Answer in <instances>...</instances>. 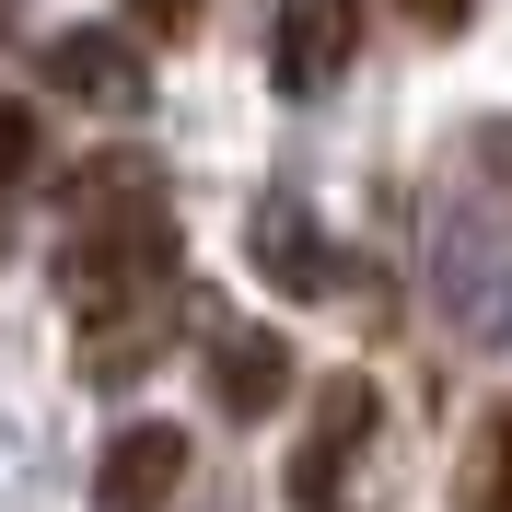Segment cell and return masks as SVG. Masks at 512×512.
<instances>
[{
  "label": "cell",
  "mask_w": 512,
  "mask_h": 512,
  "mask_svg": "<svg viewBox=\"0 0 512 512\" xmlns=\"http://www.w3.org/2000/svg\"><path fill=\"white\" fill-rule=\"evenodd\" d=\"M70 245H59V303H70V338H82V373L128 384L152 373L163 326H175V210H163V163L152 152H94L70 163Z\"/></svg>",
  "instance_id": "6da1fadb"
},
{
  "label": "cell",
  "mask_w": 512,
  "mask_h": 512,
  "mask_svg": "<svg viewBox=\"0 0 512 512\" xmlns=\"http://www.w3.org/2000/svg\"><path fill=\"white\" fill-rule=\"evenodd\" d=\"M47 82H59L70 105H94V117H140V105H152V59H140V35H117V24L47 35Z\"/></svg>",
  "instance_id": "7a4b0ae2"
},
{
  "label": "cell",
  "mask_w": 512,
  "mask_h": 512,
  "mask_svg": "<svg viewBox=\"0 0 512 512\" xmlns=\"http://www.w3.org/2000/svg\"><path fill=\"white\" fill-rule=\"evenodd\" d=\"M350 59H361V12L350 0H280V24H268L280 94H326V82H350Z\"/></svg>",
  "instance_id": "3957f363"
},
{
  "label": "cell",
  "mask_w": 512,
  "mask_h": 512,
  "mask_svg": "<svg viewBox=\"0 0 512 512\" xmlns=\"http://www.w3.org/2000/svg\"><path fill=\"white\" fill-rule=\"evenodd\" d=\"M361 443H373V384H361V373H338V384L315 396V431H303V454H291V501H303V512H326Z\"/></svg>",
  "instance_id": "277c9868"
},
{
  "label": "cell",
  "mask_w": 512,
  "mask_h": 512,
  "mask_svg": "<svg viewBox=\"0 0 512 512\" xmlns=\"http://www.w3.org/2000/svg\"><path fill=\"white\" fill-rule=\"evenodd\" d=\"M245 256H256V280L268 291H291V303H315L326 280H338V256H326V233H315V210H303V198H256L245 210Z\"/></svg>",
  "instance_id": "5b68a950"
},
{
  "label": "cell",
  "mask_w": 512,
  "mask_h": 512,
  "mask_svg": "<svg viewBox=\"0 0 512 512\" xmlns=\"http://www.w3.org/2000/svg\"><path fill=\"white\" fill-rule=\"evenodd\" d=\"M187 489V431H163V419H128L117 443L94 466V512H163Z\"/></svg>",
  "instance_id": "8992f818"
},
{
  "label": "cell",
  "mask_w": 512,
  "mask_h": 512,
  "mask_svg": "<svg viewBox=\"0 0 512 512\" xmlns=\"http://www.w3.org/2000/svg\"><path fill=\"white\" fill-rule=\"evenodd\" d=\"M210 396H222V419H268L291 396V338H268V326H222V338H210Z\"/></svg>",
  "instance_id": "52a82bcc"
},
{
  "label": "cell",
  "mask_w": 512,
  "mask_h": 512,
  "mask_svg": "<svg viewBox=\"0 0 512 512\" xmlns=\"http://www.w3.org/2000/svg\"><path fill=\"white\" fill-rule=\"evenodd\" d=\"M466 512H512V396H501V419H489L478 466H466Z\"/></svg>",
  "instance_id": "ba28073f"
},
{
  "label": "cell",
  "mask_w": 512,
  "mask_h": 512,
  "mask_svg": "<svg viewBox=\"0 0 512 512\" xmlns=\"http://www.w3.org/2000/svg\"><path fill=\"white\" fill-rule=\"evenodd\" d=\"M12 175H35V117L24 105H0V187H12Z\"/></svg>",
  "instance_id": "9c48e42d"
},
{
  "label": "cell",
  "mask_w": 512,
  "mask_h": 512,
  "mask_svg": "<svg viewBox=\"0 0 512 512\" xmlns=\"http://www.w3.org/2000/svg\"><path fill=\"white\" fill-rule=\"evenodd\" d=\"M128 24H140V35H187L198 0H128Z\"/></svg>",
  "instance_id": "30bf717a"
},
{
  "label": "cell",
  "mask_w": 512,
  "mask_h": 512,
  "mask_svg": "<svg viewBox=\"0 0 512 512\" xmlns=\"http://www.w3.org/2000/svg\"><path fill=\"white\" fill-rule=\"evenodd\" d=\"M396 12H408V24H431V35H454V24H466V0H396Z\"/></svg>",
  "instance_id": "8fae6325"
}]
</instances>
